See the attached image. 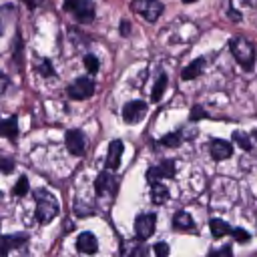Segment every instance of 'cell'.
<instances>
[{
  "mask_svg": "<svg viewBox=\"0 0 257 257\" xmlns=\"http://www.w3.org/2000/svg\"><path fill=\"white\" fill-rule=\"evenodd\" d=\"M34 199H36V221L38 223H50L56 215H58V201L52 193L44 191V189H36L34 193Z\"/></svg>",
  "mask_w": 257,
  "mask_h": 257,
  "instance_id": "1",
  "label": "cell"
},
{
  "mask_svg": "<svg viewBox=\"0 0 257 257\" xmlns=\"http://www.w3.org/2000/svg\"><path fill=\"white\" fill-rule=\"evenodd\" d=\"M229 48H231V54L235 56V60L247 72H251L253 64H255V48H253V44L243 36H233L229 40Z\"/></svg>",
  "mask_w": 257,
  "mask_h": 257,
  "instance_id": "2",
  "label": "cell"
},
{
  "mask_svg": "<svg viewBox=\"0 0 257 257\" xmlns=\"http://www.w3.org/2000/svg\"><path fill=\"white\" fill-rule=\"evenodd\" d=\"M62 8L72 12V16L80 24H90L94 18V4L90 0H70V2H64Z\"/></svg>",
  "mask_w": 257,
  "mask_h": 257,
  "instance_id": "3",
  "label": "cell"
},
{
  "mask_svg": "<svg viewBox=\"0 0 257 257\" xmlns=\"http://www.w3.org/2000/svg\"><path fill=\"white\" fill-rule=\"evenodd\" d=\"M94 88H96V84H94L92 78L80 76V78H74V80L68 84L66 92H68V96H70L72 100H86V98H90V96L94 94Z\"/></svg>",
  "mask_w": 257,
  "mask_h": 257,
  "instance_id": "4",
  "label": "cell"
},
{
  "mask_svg": "<svg viewBox=\"0 0 257 257\" xmlns=\"http://www.w3.org/2000/svg\"><path fill=\"white\" fill-rule=\"evenodd\" d=\"M133 10L139 12L147 22H157L159 16L163 14V4L157 0H139L133 2Z\"/></svg>",
  "mask_w": 257,
  "mask_h": 257,
  "instance_id": "5",
  "label": "cell"
},
{
  "mask_svg": "<svg viewBox=\"0 0 257 257\" xmlns=\"http://www.w3.org/2000/svg\"><path fill=\"white\" fill-rule=\"evenodd\" d=\"M116 189H118V179L110 171L98 173V177L94 181V191H96L98 197H106V195L112 197L116 193Z\"/></svg>",
  "mask_w": 257,
  "mask_h": 257,
  "instance_id": "6",
  "label": "cell"
},
{
  "mask_svg": "<svg viewBox=\"0 0 257 257\" xmlns=\"http://www.w3.org/2000/svg\"><path fill=\"white\" fill-rule=\"evenodd\" d=\"M155 225H157L155 213H141V215L135 219V233H137V239H139V241L149 239V237L155 233Z\"/></svg>",
  "mask_w": 257,
  "mask_h": 257,
  "instance_id": "7",
  "label": "cell"
},
{
  "mask_svg": "<svg viewBox=\"0 0 257 257\" xmlns=\"http://www.w3.org/2000/svg\"><path fill=\"white\" fill-rule=\"evenodd\" d=\"M147 116V102L145 100H131L122 106V120L128 124H137Z\"/></svg>",
  "mask_w": 257,
  "mask_h": 257,
  "instance_id": "8",
  "label": "cell"
},
{
  "mask_svg": "<svg viewBox=\"0 0 257 257\" xmlns=\"http://www.w3.org/2000/svg\"><path fill=\"white\" fill-rule=\"evenodd\" d=\"M64 141H66V149H68L70 155H74V157H82V155H84V151H86V141H84V135H82L78 128L66 131Z\"/></svg>",
  "mask_w": 257,
  "mask_h": 257,
  "instance_id": "9",
  "label": "cell"
},
{
  "mask_svg": "<svg viewBox=\"0 0 257 257\" xmlns=\"http://www.w3.org/2000/svg\"><path fill=\"white\" fill-rule=\"evenodd\" d=\"M122 151H124V145L122 141H110L108 145V153H106V159H104V167L106 171L114 173L118 167H120V157H122Z\"/></svg>",
  "mask_w": 257,
  "mask_h": 257,
  "instance_id": "10",
  "label": "cell"
},
{
  "mask_svg": "<svg viewBox=\"0 0 257 257\" xmlns=\"http://www.w3.org/2000/svg\"><path fill=\"white\" fill-rule=\"evenodd\" d=\"M209 153H211V157L215 161H225V159H229L233 155V145L229 141H225V139H213L209 143Z\"/></svg>",
  "mask_w": 257,
  "mask_h": 257,
  "instance_id": "11",
  "label": "cell"
},
{
  "mask_svg": "<svg viewBox=\"0 0 257 257\" xmlns=\"http://www.w3.org/2000/svg\"><path fill=\"white\" fill-rule=\"evenodd\" d=\"M28 239L26 233H16V235H0V257H6L10 249L24 245Z\"/></svg>",
  "mask_w": 257,
  "mask_h": 257,
  "instance_id": "12",
  "label": "cell"
},
{
  "mask_svg": "<svg viewBox=\"0 0 257 257\" xmlns=\"http://www.w3.org/2000/svg\"><path fill=\"white\" fill-rule=\"evenodd\" d=\"M76 249H78L80 253H84V255H92V253H96V249H98V241H96V237H94L90 231H84V233H80L78 239H76Z\"/></svg>",
  "mask_w": 257,
  "mask_h": 257,
  "instance_id": "13",
  "label": "cell"
},
{
  "mask_svg": "<svg viewBox=\"0 0 257 257\" xmlns=\"http://www.w3.org/2000/svg\"><path fill=\"white\" fill-rule=\"evenodd\" d=\"M0 135L10 139V141H16L18 137V118L12 114L8 118H0Z\"/></svg>",
  "mask_w": 257,
  "mask_h": 257,
  "instance_id": "14",
  "label": "cell"
},
{
  "mask_svg": "<svg viewBox=\"0 0 257 257\" xmlns=\"http://www.w3.org/2000/svg\"><path fill=\"white\" fill-rule=\"evenodd\" d=\"M203 66H205V58H195L193 62H189V64L181 70V78H183V80H193V78H197V76L203 72Z\"/></svg>",
  "mask_w": 257,
  "mask_h": 257,
  "instance_id": "15",
  "label": "cell"
},
{
  "mask_svg": "<svg viewBox=\"0 0 257 257\" xmlns=\"http://www.w3.org/2000/svg\"><path fill=\"white\" fill-rule=\"evenodd\" d=\"M193 225H195V221H193V217L187 211H177L173 215V227L175 229H179V231H191Z\"/></svg>",
  "mask_w": 257,
  "mask_h": 257,
  "instance_id": "16",
  "label": "cell"
},
{
  "mask_svg": "<svg viewBox=\"0 0 257 257\" xmlns=\"http://www.w3.org/2000/svg\"><path fill=\"white\" fill-rule=\"evenodd\" d=\"M124 257H147V245L139 239H133L124 243Z\"/></svg>",
  "mask_w": 257,
  "mask_h": 257,
  "instance_id": "17",
  "label": "cell"
},
{
  "mask_svg": "<svg viewBox=\"0 0 257 257\" xmlns=\"http://www.w3.org/2000/svg\"><path fill=\"white\" fill-rule=\"evenodd\" d=\"M151 201L155 205H163L169 201V189L163 185V183H155L151 185Z\"/></svg>",
  "mask_w": 257,
  "mask_h": 257,
  "instance_id": "18",
  "label": "cell"
},
{
  "mask_svg": "<svg viewBox=\"0 0 257 257\" xmlns=\"http://www.w3.org/2000/svg\"><path fill=\"white\" fill-rule=\"evenodd\" d=\"M209 227H211V233H213V237H215V239L225 237V235H229V233H231L229 223H225V221H221V219H211Z\"/></svg>",
  "mask_w": 257,
  "mask_h": 257,
  "instance_id": "19",
  "label": "cell"
},
{
  "mask_svg": "<svg viewBox=\"0 0 257 257\" xmlns=\"http://www.w3.org/2000/svg\"><path fill=\"white\" fill-rule=\"evenodd\" d=\"M165 88H167V74H159V78H157V82H155V86H153V92H151V100L153 102H159L161 100V96H163V92H165Z\"/></svg>",
  "mask_w": 257,
  "mask_h": 257,
  "instance_id": "20",
  "label": "cell"
},
{
  "mask_svg": "<svg viewBox=\"0 0 257 257\" xmlns=\"http://www.w3.org/2000/svg\"><path fill=\"white\" fill-rule=\"evenodd\" d=\"M157 169H159V173H161V179H163V177H167V179L175 177V161H173V159L161 161V165H157Z\"/></svg>",
  "mask_w": 257,
  "mask_h": 257,
  "instance_id": "21",
  "label": "cell"
},
{
  "mask_svg": "<svg viewBox=\"0 0 257 257\" xmlns=\"http://www.w3.org/2000/svg\"><path fill=\"white\" fill-rule=\"evenodd\" d=\"M233 141H235L243 151H253V143H251V139H249L243 131H235V133H233Z\"/></svg>",
  "mask_w": 257,
  "mask_h": 257,
  "instance_id": "22",
  "label": "cell"
},
{
  "mask_svg": "<svg viewBox=\"0 0 257 257\" xmlns=\"http://www.w3.org/2000/svg\"><path fill=\"white\" fill-rule=\"evenodd\" d=\"M28 189H30L28 179H26V177H18L16 185L12 187V195H14V197H24V195L28 193Z\"/></svg>",
  "mask_w": 257,
  "mask_h": 257,
  "instance_id": "23",
  "label": "cell"
},
{
  "mask_svg": "<svg viewBox=\"0 0 257 257\" xmlns=\"http://www.w3.org/2000/svg\"><path fill=\"white\" fill-rule=\"evenodd\" d=\"M181 135L179 133H169V135H165V137H161V141H159V145H163V147H169V149H173V147H179L181 145Z\"/></svg>",
  "mask_w": 257,
  "mask_h": 257,
  "instance_id": "24",
  "label": "cell"
},
{
  "mask_svg": "<svg viewBox=\"0 0 257 257\" xmlns=\"http://www.w3.org/2000/svg\"><path fill=\"white\" fill-rule=\"evenodd\" d=\"M84 68H86L90 74H96V72H98V68H100L98 58H96L94 54H86V56H84Z\"/></svg>",
  "mask_w": 257,
  "mask_h": 257,
  "instance_id": "25",
  "label": "cell"
},
{
  "mask_svg": "<svg viewBox=\"0 0 257 257\" xmlns=\"http://www.w3.org/2000/svg\"><path fill=\"white\" fill-rule=\"evenodd\" d=\"M38 72H40L42 76H54L52 62H50V60H46V58H42V60H40V64H38Z\"/></svg>",
  "mask_w": 257,
  "mask_h": 257,
  "instance_id": "26",
  "label": "cell"
},
{
  "mask_svg": "<svg viewBox=\"0 0 257 257\" xmlns=\"http://www.w3.org/2000/svg\"><path fill=\"white\" fill-rule=\"evenodd\" d=\"M201 118H207V112H205V108L201 106V104H195L193 108H191V112H189V120H201Z\"/></svg>",
  "mask_w": 257,
  "mask_h": 257,
  "instance_id": "27",
  "label": "cell"
},
{
  "mask_svg": "<svg viewBox=\"0 0 257 257\" xmlns=\"http://www.w3.org/2000/svg\"><path fill=\"white\" fill-rule=\"evenodd\" d=\"M231 235H233V239H235V241H239V243H247V241L251 239V235H249L245 229H241V227L231 229Z\"/></svg>",
  "mask_w": 257,
  "mask_h": 257,
  "instance_id": "28",
  "label": "cell"
},
{
  "mask_svg": "<svg viewBox=\"0 0 257 257\" xmlns=\"http://www.w3.org/2000/svg\"><path fill=\"white\" fill-rule=\"evenodd\" d=\"M209 257H233V251H231V245H223L215 251L209 253Z\"/></svg>",
  "mask_w": 257,
  "mask_h": 257,
  "instance_id": "29",
  "label": "cell"
},
{
  "mask_svg": "<svg viewBox=\"0 0 257 257\" xmlns=\"http://www.w3.org/2000/svg\"><path fill=\"white\" fill-rule=\"evenodd\" d=\"M153 251H155V255H157V257H169V245H167L165 241H159V243H155Z\"/></svg>",
  "mask_w": 257,
  "mask_h": 257,
  "instance_id": "30",
  "label": "cell"
},
{
  "mask_svg": "<svg viewBox=\"0 0 257 257\" xmlns=\"http://www.w3.org/2000/svg\"><path fill=\"white\" fill-rule=\"evenodd\" d=\"M14 171V161L8 157H0V173H12Z\"/></svg>",
  "mask_w": 257,
  "mask_h": 257,
  "instance_id": "31",
  "label": "cell"
},
{
  "mask_svg": "<svg viewBox=\"0 0 257 257\" xmlns=\"http://www.w3.org/2000/svg\"><path fill=\"white\" fill-rule=\"evenodd\" d=\"M147 181H149L151 185L161 183V173H159V169H157V167H151V169L147 171Z\"/></svg>",
  "mask_w": 257,
  "mask_h": 257,
  "instance_id": "32",
  "label": "cell"
},
{
  "mask_svg": "<svg viewBox=\"0 0 257 257\" xmlns=\"http://www.w3.org/2000/svg\"><path fill=\"white\" fill-rule=\"evenodd\" d=\"M74 213H76L78 217H88L92 211H90L88 207H84V205H78V203H76V205H74Z\"/></svg>",
  "mask_w": 257,
  "mask_h": 257,
  "instance_id": "33",
  "label": "cell"
},
{
  "mask_svg": "<svg viewBox=\"0 0 257 257\" xmlns=\"http://www.w3.org/2000/svg\"><path fill=\"white\" fill-rule=\"evenodd\" d=\"M8 84H10V78H8L4 72H0V94H4V92H6Z\"/></svg>",
  "mask_w": 257,
  "mask_h": 257,
  "instance_id": "34",
  "label": "cell"
},
{
  "mask_svg": "<svg viewBox=\"0 0 257 257\" xmlns=\"http://www.w3.org/2000/svg\"><path fill=\"white\" fill-rule=\"evenodd\" d=\"M128 32H131V22L126 18H122L120 20V34L122 36H128Z\"/></svg>",
  "mask_w": 257,
  "mask_h": 257,
  "instance_id": "35",
  "label": "cell"
},
{
  "mask_svg": "<svg viewBox=\"0 0 257 257\" xmlns=\"http://www.w3.org/2000/svg\"><path fill=\"white\" fill-rule=\"evenodd\" d=\"M229 18H231L233 22H237V20H239V12H235V10H233V6H229Z\"/></svg>",
  "mask_w": 257,
  "mask_h": 257,
  "instance_id": "36",
  "label": "cell"
},
{
  "mask_svg": "<svg viewBox=\"0 0 257 257\" xmlns=\"http://www.w3.org/2000/svg\"><path fill=\"white\" fill-rule=\"evenodd\" d=\"M2 30H4V24H2V20H0V36H2Z\"/></svg>",
  "mask_w": 257,
  "mask_h": 257,
  "instance_id": "37",
  "label": "cell"
}]
</instances>
